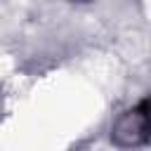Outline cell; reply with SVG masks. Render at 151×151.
Here are the masks:
<instances>
[{"instance_id":"cell-2","label":"cell","mask_w":151,"mask_h":151,"mask_svg":"<svg viewBox=\"0 0 151 151\" xmlns=\"http://www.w3.org/2000/svg\"><path fill=\"white\" fill-rule=\"evenodd\" d=\"M68 2H87V0H68Z\"/></svg>"},{"instance_id":"cell-1","label":"cell","mask_w":151,"mask_h":151,"mask_svg":"<svg viewBox=\"0 0 151 151\" xmlns=\"http://www.w3.org/2000/svg\"><path fill=\"white\" fill-rule=\"evenodd\" d=\"M149 139V99L144 97L134 109L120 113L111 127V142L120 149L142 146Z\"/></svg>"}]
</instances>
